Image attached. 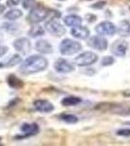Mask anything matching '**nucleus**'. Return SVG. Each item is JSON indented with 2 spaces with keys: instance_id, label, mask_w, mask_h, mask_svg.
<instances>
[{
  "instance_id": "f257e3e1",
  "label": "nucleus",
  "mask_w": 130,
  "mask_h": 146,
  "mask_svg": "<svg viewBox=\"0 0 130 146\" xmlns=\"http://www.w3.org/2000/svg\"><path fill=\"white\" fill-rule=\"evenodd\" d=\"M49 62L46 58L38 55L28 56L20 64V71L23 75H30L34 73L44 71L48 67Z\"/></svg>"
},
{
  "instance_id": "f03ea898",
  "label": "nucleus",
  "mask_w": 130,
  "mask_h": 146,
  "mask_svg": "<svg viewBox=\"0 0 130 146\" xmlns=\"http://www.w3.org/2000/svg\"><path fill=\"white\" fill-rule=\"evenodd\" d=\"M82 50V45L78 41L71 39H64L59 45V51L63 56H71L79 53Z\"/></svg>"
},
{
  "instance_id": "7ed1b4c3",
  "label": "nucleus",
  "mask_w": 130,
  "mask_h": 146,
  "mask_svg": "<svg viewBox=\"0 0 130 146\" xmlns=\"http://www.w3.org/2000/svg\"><path fill=\"white\" fill-rule=\"evenodd\" d=\"M49 11L44 6L37 5L33 7L27 16V21L30 23H39L48 17Z\"/></svg>"
},
{
  "instance_id": "20e7f679",
  "label": "nucleus",
  "mask_w": 130,
  "mask_h": 146,
  "mask_svg": "<svg viewBox=\"0 0 130 146\" xmlns=\"http://www.w3.org/2000/svg\"><path fill=\"white\" fill-rule=\"evenodd\" d=\"M98 60V56L90 51L84 52L75 58L74 62L78 66H89Z\"/></svg>"
},
{
  "instance_id": "39448f33",
  "label": "nucleus",
  "mask_w": 130,
  "mask_h": 146,
  "mask_svg": "<svg viewBox=\"0 0 130 146\" xmlns=\"http://www.w3.org/2000/svg\"><path fill=\"white\" fill-rule=\"evenodd\" d=\"M45 28H46L47 31L49 32L51 35L57 36V37L62 36V35H64L66 32L65 27L54 18H51V20L46 23Z\"/></svg>"
},
{
  "instance_id": "423d86ee",
  "label": "nucleus",
  "mask_w": 130,
  "mask_h": 146,
  "mask_svg": "<svg viewBox=\"0 0 130 146\" xmlns=\"http://www.w3.org/2000/svg\"><path fill=\"white\" fill-rule=\"evenodd\" d=\"M95 30L98 34L100 35H108V36H112L117 31V27L113 23L109 22V21H105V22L100 23L99 25H96Z\"/></svg>"
},
{
  "instance_id": "0eeeda50",
  "label": "nucleus",
  "mask_w": 130,
  "mask_h": 146,
  "mask_svg": "<svg viewBox=\"0 0 130 146\" xmlns=\"http://www.w3.org/2000/svg\"><path fill=\"white\" fill-rule=\"evenodd\" d=\"M88 46H90L91 48L96 49L99 51L106 50L108 47V40L103 36V35H95V36H92L90 39L87 42Z\"/></svg>"
},
{
  "instance_id": "6e6552de",
  "label": "nucleus",
  "mask_w": 130,
  "mask_h": 146,
  "mask_svg": "<svg viewBox=\"0 0 130 146\" xmlns=\"http://www.w3.org/2000/svg\"><path fill=\"white\" fill-rule=\"evenodd\" d=\"M128 49V44L124 40H115L111 47V52L117 56H124Z\"/></svg>"
},
{
  "instance_id": "1a4fd4ad",
  "label": "nucleus",
  "mask_w": 130,
  "mask_h": 146,
  "mask_svg": "<svg viewBox=\"0 0 130 146\" xmlns=\"http://www.w3.org/2000/svg\"><path fill=\"white\" fill-rule=\"evenodd\" d=\"M54 69L59 73H69L74 71L75 67L70 62H68L67 60L64 58H58L53 65Z\"/></svg>"
},
{
  "instance_id": "9d476101",
  "label": "nucleus",
  "mask_w": 130,
  "mask_h": 146,
  "mask_svg": "<svg viewBox=\"0 0 130 146\" xmlns=\"http://www.w3.org/2000/svg\"><path fill=\"white\" fill-rule=\"evenodd\" d=\"M14 47L18 52L22 55H26L31 51V43L27 38H18L14 42Z\"/></svg>"
},
{
  "instance_id": "9b49d317",
  "label": "nucleus",
  "mask_w": 130,
  "mask_h": 146,
  "mask_svg": "<svg viewBox=\"0 0 130 146\" xmlns=\"http://www.w3.org/2000/svg\"><path fill=\"white\" fill-rule=\"evenodd\" d=\"M35 109L39 112L42 113H49L51 111H53L54 106L53 105V103H51L49 100H37L34 101L33 103Z\"/></svg>"
},
{
  "instance_id": "f8f14e48",
  "label": "nucleus",
  "mask_w": 130,
  "mask_h": 146,
  "mask_svg": "<svg viewBox=\"0 0 130 146\" xmlns=\"http://www.w3.org/2000/svg\"><path fill=\"white\" fill-rule=\"evenodd\" d=\"M20 129H22V131H23L25 135L23 136H20V137H18V138H25V137H27V136L34 135H36V133H38L40 131L39 126L36 123H32V124L25 123L22 125Z\"/></svg>"
},
{
  "instance_id": "ddd939ff",
  "label": "nucleus",
  "mask_w": 130,
  "mask_h": 146,
  "mask_svg": "<svg viewBox=\"0 0 130 146\" xmlns=\"http://www.w3.org/2000/svg\"><path fill=\"white\" fill-rule=\"evenodd\" d=\"M89 33H90V31L88 28L86 27H82V25H77L71 29L72 36L78 39H86L89 36Z\"/></svg>"
},
{
  "instance_id": "4468645a",
  "label": "nucleus",
  "mask_w": 130,
  "mask_h": 146,
  "mask_svg": "<svg viewBox=\"0 0 130 146\" xmlns=\"http://www.w3.org/2000/svg\"><path fill=\"white\" fill-rule=\"evenodd\" d=\"M35 48L36 50L41 54H51L53 52V46L51 44L48 42L47 40H38L35 44Z\"/></svg>"
},
{
  "instance_id": "2eb2a0df",
  "label": "nucleus",
  "mask_w": 130,
  "mask_h": 146,
  "mask_svg": "<svg viewBox=\"0 0 130 146\" xmlns=\"http://www.w3.org/2000/svg\"><path fill=\"white\" fill-rule=\"evenodd\" d=\"M64 23L68 27H77L82 25V18L77 15H68L64 18Z\"/></svg>"
},
{
  "instance_id": "dca6fc26",
  "label": "nucleus",
  "mask_w": 130,
  "mask_h": 146,
  "mask_svg": "<svg viewBox=\"0 0 130 146\" xmlns=\"http://www.w3.org/2000/svg\"><path fill=\"white\" fill-rule=\"evenodd\" d=\"M117 32L120 36L126 37L130 34V22L129 21L123 20L119 23V28H117Z\"/></svg>"
},
{
  "instance_id": "f3484780",
  "label": "nucleus",
  "mask_w": 130,
  "mask_h": 146,
  "mask_svg": "<svg viewBox=\"0 0 130 146\" xmlns=\"http://www.w3.org/2000/svg\"><path fill=\"white\" fill-rule=\"evenodd\" d=\"M7 83H8V85L11 88L14 89H20L23 87V82L14 74L9 75L8 78H7Z\"/></svg>"
},
{
  "instance_id": "a211bd4d",
  "label": "nucleus",
  "mask_w": 130,
  "mask_h": 146,
  "mask_svg": "<svg viewBox=\"0 0 130 146\" xmlns=\"http://www.w3.org/2000/svg\"><path fill=\"white\" fill-rule=\"evenodd\" d=\"M82 102V100L78 96H66V98H62L61 100V104L63 106H75V105H78Z\"/></svg>"
},
{
  "instance_id": "6ab92c4d",
  "label": "nucleus",
  "mask_w": 130,
  "mask_h": 146,
  "mask_svg": "<svg viewBox=\"0 0 130 146\" xmlns=\"http://www.w3.org/2000/svg\"><path fill=\"white\" fill-rule=\"evenodd\" d=\"M20 62H22V58L18 55H14L12 56L6 62H2L1 63V67H13L16 64H18Z\"/></svg>"
},
{
  "instance_id": "aec40b11",
  "label": "nucleus",
  "mask_w": 130,
  "mask_h": 146,
  "mask_svg": "<svg viewBox=\"0 0 130 146\" xmlns=\"http://www.w3.org/2000/svg\"><path fill=\"white\" fill-rule=\"evenodd\" d=\"M22 16V12L20 11V9H11L10 11H8L5 14L4 18L9 21H15V20L20 19Z\"/></svg>"
},
{
  "instance_id": "412c9836",
  "label": "nucleus",
  "mask_w": 130,
  "mask_h": 146,
  "mask_svg": "<svg viewBox=\"0 0 130 146\" xmlns=\"http://www.w3.org/2000/svg\"><path fill=\"white\" fill-rule=\"evenodd\" d=\"M44 34H45L44 28L42 27L41 25H33V27L29 29V31H28V35L33 37V38L42 36V35H44Z\"/></svg>"
},
{
  "instance_id": "4be33fe9",
  "label": "nucleus",
  "mask_w": 130,
  "mask_h": 146,
  "mask_svg": "<svg viewBox=\"0 0 130 146\" xmlns=\"http://www.w3.org/2000/svg\"><path fill=\"white\" fill-rule=\"evenodd\" d=\"M59 118L62 120L63 122L68 123V124H76L77 122L79 121L78 117L73 114H61L59 116Z\"/></svg>"
},
{
  "instance_id": "5701e85b",
  "label": "nucleus",
  "mask_w": 130,
  "mask_h": 146,
  "mask_svg": "<svg viewBox=\"0 0 130 146\" xmlns=\"http://www.w3.org/2000/svg\"><path fill=\"white\" fill-rule=\"evenodd\" d=\"M18 25H15V23H3L2 25V28L5 29L7 32H14L18 29Z\"/></svg>"
},
{
  "instance_id": "b1692460",
  "label": "nucleus",
  "mask_w": 130,
  "mask_h": 146,
  "mask_svg": "<svg viewBox=\"0 0 130 146\" xmlns=\"http://www.w3.org/2000/svg\"><path fill=\"white\" fill-rule=\"evenodd\" d=\"M114 62H115V58H112V56H104V58H102V60H101V64H102V66H110V65H112Z\"/></svg>"
},
{
  "instance_id": "393cba45",
  "label": "nucleus",
  "mask_w": 130,
  "mask_h": 146,
  "mask_svg": "<svg viewBox=\"0 0 130 146\" xmlns=\"http://www.w3.org/2000/svg\"><path fill=\"white\" fill-rule=\"evenodd\" d=\"M117 135L124 137H130V129H120L117 131Z\"/></svg>"
},
{
  "instance_id": "a878e982",
  "label": "nucleus",
  "mask_w": 130,
  "mask_h": 146,
  "mask_svg": "<svg viewBox=\"0 0 130 146\" xmlns=\"http://www.w3.org/2000/svg\"><path fill=\"white\" fill-rule=\"evenodd\" d=\"M35 4V0H23L22 6L24 9H30Z\"/></svg>"
},
{
  "instance_id": "bb28decb",
  "label": "nucleus",
  "mask_w": 130,
  "mask_h": 146,
  "mask_svg": "<svg viewBox=\"0 0 130 146\" xmlns=\"http://www.w3.org/2000/svg\"><path fill=\"white\" fill-rule=\"evenodd\" d=\"M20 2V0H7V5L10 7H14L18 5Z\"/></svg>"
},
{
  "instance_id": "cd10ccee",
  "label": "nucleus",
  "mask_w": 130,
  "mask_h": 146,
  "mask_svg": "<svg viewBox=\"0 0 130 146\" xmlns=\"http://www.w3.org/2000/svg\"><path fill=\"white\" fill-rule=\"evenodd\" d=\"M8 47L7 46H3L0 45V56H3L4 55H6V53L8 52Z\"/></svg>"
},
{
  "instance_id": "c85d7f7f",
  "label": "nucleus",
  "mask_w": 130,
  "mask_h": 146,
  "mask_svg": "<svg viewBox=\"0 0 130 146\" xmlns=\"http://www.w3.org/2000/svg\"><path fill=\"white\" fill-rule=\"evenodd\" d=\"M6 7L3 5V4H0V15H2V14L4 13V11H5Z\"/></svg>"
},
{
  "instance_id": "c756f323",
  "label": "nucleus",
  "mask_w": 130,
  "mask_h": 146,
  "mask_svg": "<svg viewBox=\"0 0 130 146\" xmlns=\"http://www.w3.org/2000/svg\"><path fill=\"white\" fill-rule=\"evenodd\" d=\"M124 95H126L125 96H130V90L126 91V92H124Z\"/></svg>"
},
{
  "instance_id": "7c9ffc66",
  "label": "nucleus",
  "mask_w": 130,
  "mask_h": 146,
  "mask_svg": "<svg viewBox=\"0 0 130 146\" xmlns=\"http://www.w3.org/2000/svg\"><path fill=\"white\" fill-rule=\"evenodd\" d=\"M0 140H1V137H0Z\"/></svg>"
}]
</instances>
